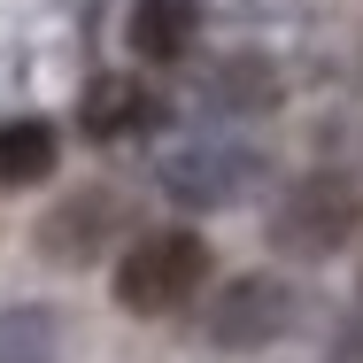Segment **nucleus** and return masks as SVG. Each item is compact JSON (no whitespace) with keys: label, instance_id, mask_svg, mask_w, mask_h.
Returning <instances> with one entry per match:
<instances>
[{"label":"nucleus","instance_id":"1","mask_svg":"<svg viewBox=\"0 0 363 363\" xmlns=\"http://www.w3.org/2000/svg\"><path fill=\"white\" fill-rule=\"evenodd\" d=\"M209 294V247L194 232H140L116 263V301L132 317H178Z\"/></svg>","mask_w":363,"mask_h":363},{"label":"nucleus","instance_id":"2","mask_svg":"<svg viewBox=\"0 0 363 363\" xmlns=\"http://www.w3.org/2000/svg\"><path fill=\"white\" fill-rule=\"evenodd\" d=\"M356 232H363V194H356V178H340V170L294 178L279 194V209H271V247L294 255V263H325Z\"/></svg>","mask_w":363,"mask_h":363},{"label":"nucleus","instance_id":"3","mask_svg":"<svg viewBox=\"0 0 363 363\" xmlns=\"http://www.w3.org/2000/svg\"><path fill=\"white\" fill-rule=\"evenodd\" d=\"M286 325H294V286L286 279H232L201 309V333L217 348H271Z\"/></svg>","mask_w":363,"mask_h":363},{"label":"nucleus","instance_id":"4","mask_svg":"<svg viewBox=\"0 0 363 363\" xmlns=\"http://www.w3.org/2000/svg\"><path fill=\"white\" fill-rule=\"evenodd\" d=\"M77 124L93 132L101 147H124V140H147V132H162V93L132 70H108L85 85V101H77Z\"/></svg>","mask_w":363,"mask_h":363},{"label":"nucleus","instance_id":"5","mask_svg":"<svg viewBox=\"0 0 363 363\" xmlns=\"http://www.w3.org/2000/svg\"><path fill=\"white\" fill-rule=\"evenodd\" d=\"M124 194H108V186H85V194H70L55 217L39 224V247L55 255V263H101L108 255V240L124 232Z\"/></svg>","mask_w":363,"mask_h":363},{"label":"nucleus","instance_id":"6","mask_svg":"<svg viewBox=\"0 0 363 363\" xmlns=\"http://www.w3.org/2000/svg\"><path fill=\"white\" fill-rule=\"evenodd\" d=\"M162 186L178 201H194V209H224V201H240L255 186V155L247 147H186V155H170Z\"/></svg>","mask_w":363,"mask_h":363},{"label":"nucleus","instance_id":"7","mask_svg":"<svg viewBox=\"0 0 363 363\" xmlns=\"http://www.w3.org/2000/svg\"><path fill=\"white\" fill-rule=\"evenodd\" d=\"M124 39H132L140 62H186L201 47V0H140Z\"/></svg>","mask_w":363,"mask_h":363},{"label":"nucleus","instance_id":"8","mask_svg":"<svg viewBox=\"0 0 363 363\" xmlns=\"http://www.w3.org/2000/svg\"><path fill=\"white\" fill-rule=\"evenodd\" d=\"M201 101L217 116H263V108H279V70L263 55H224L217 70H201Z\"/></svg>","mask_w":363,"mask_h":363},{"label":"nucleus","instance_id":"9","mask_svg":"<svg viewBox=\"0 0 363 363\" xmlns=\"http://www.w3.org/2000/svg\"><path fill=\"white\" fill-rule=\"evenodd\" d=\"M47 170H55V132H47L39 116H8V124H0V194L39 186Z\"/></svg>","mask_w":363,"mask_h":363},{"label":"nucleus","instance_id":"10","mask_svg":"<svg viewBox=\"0 0 363 363\" xmlns=\"http://www.w3.org/2000/svg\"><path fill=\"white\" fill-rule=\"evenodd\" d=\"M0 363H55V317L47 309H0Z\"/></svg>","mask_w":363,"mask_h":363}]
</instances>
